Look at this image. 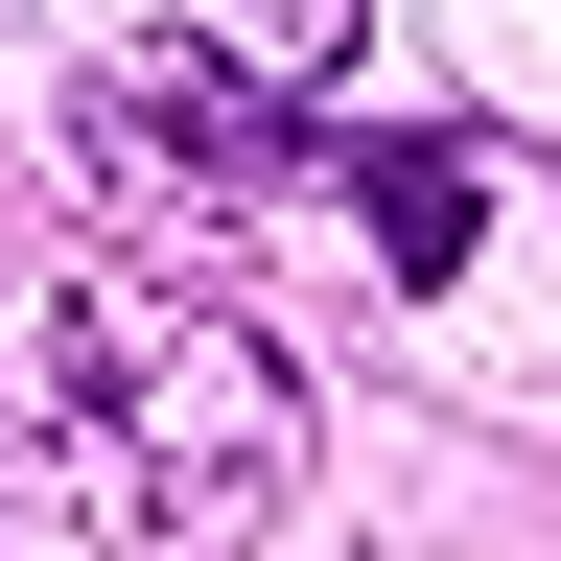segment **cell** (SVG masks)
I'll list each match as a JSON object with an SVG mask.
<instances>
[{"instance_id":"1","label":"cell","mask_w":561,"mask_h":561,"mask_svg":"<svg viewBox=\"0 0 561 561\" xmlns=\"http://www.w3.org/2000/svg\"><path fill=\"white\" fill-rule=\"evenodd\" d=\"M305 468L257 328L164 305V280H24L0 305V515H94L140 561H234Z\"/></svg>"},{"instance_id":"2","label":"cell","mask_w":561,"mask_h":561,"mask_svg":"<svg viewBox=\"0 0 561 561\" xmlns=\"http://www.w3.org/2000/svg\"><path fill=\"white\" fill-rule=\"evenodd\" d=\"M305 187H351V234H375L398 280H445V257H468V187H491V164H468L445 117H398V140H328Z\"/></svg>"},{"instance_id":"3","label":"cell","mask_w":561,"mask_h":561,"mask_svg":"<svg viewBox=\"0 0 561 561\" xmlns=\"http://www.w3.org/2000/svg\"><path fill=\"white\" fill-rule=\"evenodd\" d=\"M117 164H187V187H280V94H257V70H140V94H117Z\"/></svg>"},{"instance_id":"4","label":"cell","mask_w":561,"mask_h":561,"mask_svg":"<svg viewBox=\"0 0 561 561\" xmlns=\"http://www.w3.org/2000/svg\"><path fill=\"white\" fill-rule=\"evenodd\" d=\"M187 24H210V70L305 94V70H351V24H375V0H187Z\"/></svg>"}]
</instances>
